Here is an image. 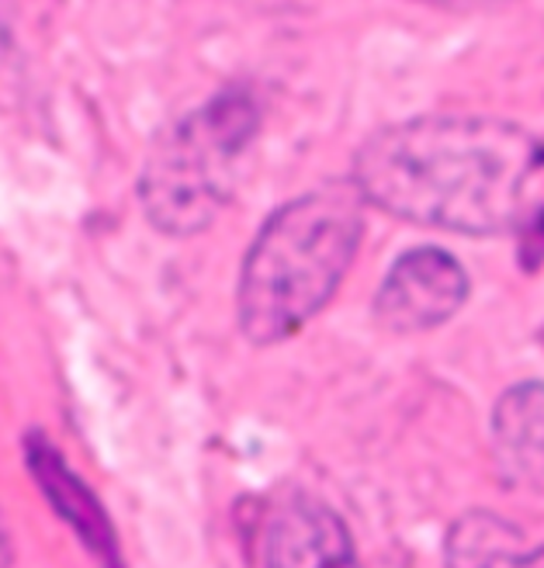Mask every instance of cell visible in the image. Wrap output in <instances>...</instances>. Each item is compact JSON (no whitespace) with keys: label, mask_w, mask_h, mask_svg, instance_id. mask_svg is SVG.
<instances>
[{"label":"cell","mask_w":544,"mask_h":568,"mask_svg":"<svg viewBox=\"0 0 544 568\" xmlns=\"http://www.w3.org/2000/svg\"><path fill=\"white\" fill-rule=\"evenodd\" d=\"M364 205L457 236H521L544 253V139L493 115H416L354 153Z\"/></svg>","instance_id":"1"},{"label":"cell","mask_w":544,"mask_h":568,"mask_svg":"<svg viewBox=\"0 0 544 568\" xmlns=\"http://www.w3.org/2000/svg\"><path fill=\"white\" fill-rule=\"evenodd\" d=\"M364 197L330 184L281 205L253 236L236 284L240 329L253 347L299 336L336 298L364 243Z\"/></svg>","instance_id":"2"},{"label":"cell","mask_w":544,"mask_h":568,"mask_svg":"<svg viewBox=\"0 0 544 568\" xmlns=\"http://www.w3.org/2000/svg\"><path fill=\"white\" fill-rule=\"evenodd\" d=\"M261 132V104L246 88L215 94L170 125L142 163L139 205L163 236L209 230L233 202L240 163Z\"/></svg>","instance_id":"3"},{"label":"cell","mask_w":544,"mask_h":568,"mask_svg":"<svg viewBox=\"0 0 544 568\" xmlns=\"http://www.w3.org/2000/svg\"><path fill=\"white\" fill-rule=\"evenodd\" d=\"M472 281L462 261L441 246H413L399 257L375 295V320L395 336L431 333L465 308Z\"/></svg>","instance_id":"4"},{"label":"cell","mask_w":544,"mask_h":568,"mask_svg":"<svg viewBox=\"0 0 544 568\" xmlns=\"http://www.w3.org/2000/svg\"><path fill=\"white\" fill-rule=\"evenodd\" d=\"M261 561L264 568H364L347 520L312 493H289L268 506Z\"/></svg>","instance_id":"5"},{"label":"cell","mask_w":544,"mask_h":568,"mask_svg":"<svg viewBox=\"0 0 544 568\" xmlns=\"http://www.w3.org/2000/svg\"><path fill=\"white\" fill-rule=\"evenodd\" d=\"M24 465L32 471L36 486L42 489L52 514L60 517L77 537L80 545L94 555L101 568H125L122 565V541L111 527L108 509L101 506L98 493L83 481L60 450L49 444L42 434L24 437Z\"/></svg>","instance_id":"6"},{"label":"cell","mask_w":544,"mask_h":568,"mask_svg":"<svg viewBox=\"0 0 544 568\" xmlns=\"http://www.w3.org/2000/svg\"><path fill=\"white\" fill-rule=\"evenodd\" d=\"M447 568H544V527L503 517L496 509H469L444 534Z\"/></svg>","instance_id":"7"},{"label":"cell","mask_w":544,"mask_h":568,"mask_svg":"<svg viewBox=\"0 0 544 568\" xmlns=\"http://www.w3.org/2000/svg\"><path fill=\"white\" fill-rule=\"evenodd\" d=\"M493 447L513 486L544 489V382H521L500 395Z\"/></svg>","instance_id":"8"},{"label":"cell","mask_w":544,"mask_h":568,"mask_svg":"<svg viewBox=\"0 0 544 568\" xmlns=\"http://www.w3.org/2000/svg\"><path fill=\"white\" fill-rule=\"evenodd\" d=\"M413 4H426V8H444V11H465V8H493V4H513V0H413Z\"/></svg>","instance_id":"9"},{"label":"cell","mask_w":544,"mask_h":568,"mask_svg":"<svg viewBox=\"0 0 544 568\" xmlns=\"http://www.w3.org/2000/svg\"><path fill=\"white\" fill-rule=\"evenodd\" d=\"M0 568H11V541H8L4 527H0Z\"/></svg>","instance_id":"10"}]
</instances>
